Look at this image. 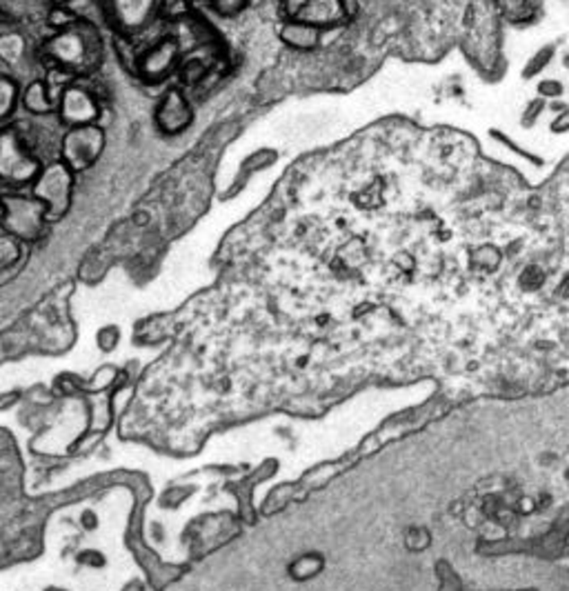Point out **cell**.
<instances>
[{
  "label": "cell",
  "instance_id": "obj_1",
  "mask_svg": "<svg viewBox=\"0 0 569 591\" xmlns=\"http://www.w3.org/2000/svg\"><path fill=\"white\" fill-rule=\"evenodd\" d=\"M40 58L48 67H58L72 74L76 81H83L101 69L105 58V40L94 22L81 16L74 25L54 31L40 45Z\"/></svg>",
  "mask_w": 569,
  "mask_h": 591
},
{
  "label": "cell",
  "instance_id": "obj_2",
  "mask_svg": "<svg viewBox=\"0 0 569 591\" xmlns=\"http://www.w3.org/2000/svg\"><path fill=\"white\" fill-rule=\"evenodd\" d=\"M48 227V209L39 198L21 189L0 192V231L22 245H36L45 239Z\"/></svg>",
  "mask_w": 569,
  "mask_h": 591
},
{
  "label": "cell",
  "instance_id": "obj_3",
  "mask_svg": "<svg viewBox=\"0 0 569 591\" xmlns=\"http://www.w3.org/2000/svg\"><path fill=\"white\" fill-rule=\"evenodd\" d=\"M43 161L31 149L16 125L0 127V185L9 189L30 187L39 176Z\"/></svg>",
  "mask_w": 569,
  "mask_h": 591
},
{
  "label": "cell",
  "instance_id": "obj_4",
  "mask_svg": "<svg viewBox=\"0 0 569 591\" xmlns=\"http://www.w3.org/2000/svg\"><path fill=\"white\" fill-rule=\"evenodd\" d=\"M74 187H76V174L58 158L43 162L39 176L30 185V194L40 200L48 209V222L63 221L69 213L74 203Z\"/></svg>",
  "mask_w": 569,
  "mask_h": 591
},
{
  "label": "cell",
  "instance_id": "obj_5",
  "mask_svg": "<svg viewBox=\"0 0 569 591\" xmlns=\"http://www.w3.org/2000/svg\"><path fill=\"white\" fill-rule=\"evenodd\" d=\"M107 136L101 125H83V127H67L58 143V161H63L74 174L92 169L105 152Z\"/></svg>",
  "mask_w": 569,
  "mask_h": 591
},
{
  "label": "cell",
  "instance_id": "obj_6",
  "mask_svg": "<svg viewBox=\"0 0 569 591\" xmlns=\"http://www.w3.org/2000/svg\"><path fill=\"white\" fill-rule=\"evenodd\" d=\"M114 34L141 36L161 18L162 0H101Z\"/></svg>",
  "mask_w": 569,
  "mask_h": 591
},
{
  "label": "cell",
  "instance_id": "obj_7",
  "mask_svg": "<svg viewBox=\"0 0 569 591\" xmlns=\"http://www.w3.org/2000/svg\"><path fill=\"white\" fill-rule=\"evenodd\" d=\"M180 58H183V49L176 43L174 36H162L152 45H144L136 65V76L147 85H162L179 72Z\"/></svg>",
  "mask_w": 569,
  "mask_h": 591
},
{
  "label": "cell",
  "instance_id": "obj_8",
  "mask_svg": "<svg viewBox=\"0 0 569 591\" xmlns=\"http://www.w3.org/2000/svg\"><path fill=\"white\" fill-rule=\"evenodd\" d=\"M56 114H58L60 123H63L65 127H83V125H96L98 120H101L102 105L101 100L83 85V81H76L60 94Z\"/></svg>",
  "mask_w": 569,
  "mask_h": 591
},
{
  "label": "cell",
  "instance_id": "obj_9",
  "mask_svg": "<svg viewBox=\"0 0 569 591\" xmlns=\"http://www.w3.org/2000/svg\"><path fill=\"white\" fill-rule=\"evenodd\" d=\"M156 127L165 136H179L194 123V107L183 87H167L156 107Z\"/></svg>",
  "mask_w": 569,
  "mask_h": 591
},
{
  "label": "cell",
  "instance_id": "obj_10",
  "mask_svg": "<svg viewBox=\"0 0 569 591\" xmlns=\"http://www.w3.org/2000/svg\"><path fill=\"white\" fill-rule=\"evenodd\" d=\"M278 36H281L283 45L296 51H314L323 43V30L311 22L298 21V18H287Z\"/></svg>",
  "mask_w": 569,
  "mask_h": 591
},
{
  "label": "cell",
  "instance_id": "obj_11",
  "mask_svg": "<svg viewBox=\"0 0 569 591\" xmlns=\"http://www.w3.org/2000/svg\"><path fill=\"white\" fill-rule=\"evenodd\" d=\"M21 107L31 116H51L56 114V102L49 96L43 78H36L30 85L21 90Z\"/></svg>",
  "mask_w": 569,
  "mask_h": 591
},
{
  "label": "cell",
  "instance_id": "obj_12",
  "mask_svg": "<svg viewBox=\"0 0 569 591\" xmlns=\"http://www.w3.org/2000/svg\"><path fill=\"white\" fill-rule=\"evenodd\" d=\"M21 90L22 87L18 85L16 78L0 72V127L7 125L16 114L18 105H21Z\"/></svg>",
  "mask_w": 569,
  "mask_h": 591
},
{
  "label": "cell",
  "instance_id": "obj_13",
  "mask_svg": "<svg viewBox=\"0 0 569 591\" xmlns=\"http://www.w3.org/2000/svg\"><path fill=\"white\" fill-rule=\"evenodd\" d=\"M27 40L21 31L7 30L0 31V60L9 67H16L22 58H25Z\"/></svg>",
  "mask_w": 569,
  "mask_h": 591
},
{
  "label": "cell",
  "instance_id": "obj_14",
  "mask_svg": "<svg viewBox=\"0 0 569 591\" xmlns=\"http://www.w3.org/2000/svg\"><path fill=\"white\" fill-rule=\"evenodd\" d=\"M144 45L138 43V36H125V34H114V51L118 56L120 65L127 69L129 74H136L138 58H141Z\"/></svg>",
  "mask_w": 569,
  "mask_h": 591
},
{
  "label": "cell",
  "instance_id": "obj_15",
  "mask_svg": "<svg viewBox=\"0 0 569 591\" xmlns=\"http://www.w3.org/2000/svg\"><path fill=\"white\" fill-rule=\"evenodd\" d=\"M78 18L81 16H78V13L69 7V4H51V9L48 13V25L54 31H60V30H65V27L74 25Z\"/></svg>",
  "mask_w": 569,
  "mask_h": 591
},
{
  "label": "cell",
  "instance_id": "obj_16",
  "mask_svg": "<svg viewBox=\"0 0 569 591\" xmlns=\"http://www.w3.org/2000/svg\"><path fill=\"white\" fill-rule=\"evenodd\" d=\"M209 4H212V9L218 13V16L234 18L245 12L249 0H209Z\"/></svg>",
  "mask_w": 569,
  "mask_h": 591
},
{
  "label": "cell",
  "instance_id": "obj_17",
  "mask_svg": "<svg viewBox=\"0 0 569 591\" xmlns=\"http://www.w3.org/2000/svg\"><path fill=\"white\" fill-rule=\"evenodd\" d=\"M552 56H554L552 48H543L540 51H534V56L530 58V63L525 65L522 78H531V76H536V74L543 72V69L549 65V60H552Z\"/></svg>",
  "mask_w": 569,
  "mask_h": 591
},
{
  "label": "cell",
  "instance_id": "obj_18",
  "mask_svg": "<svg viewBox=\"0 0 569 591\" xmlns=\"http://www.w3.org/2000/svg\"><path fill=\"white\" fill-rule=\"evenodd\" d=\"M563 91H565V87H563V83L558 81H543L538 85V94L543 96V99H556V96H561Z\"/></svg>",
  "mask_w": 569,
  "mask_h": 591
},
{
  "label": "cell",
  "instance_id": "obj_19",
  "mask_svg": "<svg viewBox=\"0 0 569 591\" xmlns=\"http://www.w3.org/2000/svg\"><path fill=\"white\" fill-rule=\"evenodd\" d=\"M543 100H534V102H530V105H527V109H525V114H522V125H525V127H530V125H534L536 120H538V116L543 114Z\"/></svg>",
  "mask_w": 569,
  "mask_h": 591
},
{
  "label": "cell",
  "instance_id": "obj_20",
  "mask_svg": "<svg viewBox=\"0 0 569 591\" xmlns=\"http://www.w3.org/2000/svg\"><path fill=\"white\" fill-rule=\"evenodd\" d=\"M305 4H307V0H281V7L287 18L301 16L302 9H305Z\"/></svg>",
  "mask_w": 569,
  "mask_h": 591
},
{
  "label": "cell",
  "instance_id": "obj_21",
  "mask_svg": "<svg viewBox=\"0 0 569 591\" xmlns=\"http://www.w3.org/2000/svg\"><path fill=\"white\" fill-rule=\"evenodd\" d=\"M567 120H569V114H567V111H561V116H558V118L552 123V132H556V134L567 132V127H569Z\"/></svg>",
  "mask_w": 569,
  "mask_h": 591
}]
</instances>
